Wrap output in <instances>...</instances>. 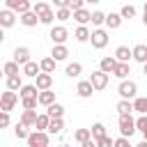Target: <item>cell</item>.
Wrapping results in <instances>:
<instances>
[{
	"label": "cell",
	"mask_w": 147,
	"mask_h": 147,
	"mask_svg": "<svg viewBox=\"0 0 147 147\" xmlns=\"http://www.w3.org/2000/svg\"><path fill=\"white\" fill-rule=\"evenodd\" d=\"M64 74H67L69 78H78V76L83 74V64H80V62H69L67 69H64Z\"/></svg>",
	"instance_id": "30"
},
{
	"label": "cell",
	"mask_w": 147,
	"mask_h": 147,
	"mask_svg": "<svg viewBox=\"0 0 147 147\" xmlns=\"http://www.w3.org/2000/svg\"><path fill=\"white\" fill-rule=\"evenodd\" d=\"M30 55H32V53H30L28 46H16V48H14V60H16L21 67H23L25 62H30Z\"/></svg>",
	"instance_id": "13"
},
{
	"label": "cell",
	"mask_w": 147,
	"mask_h": 147,
	"mask_svg": "<svg viewBox=\"0 0 147 147\" xmlns=\"http://www.w3.org/2000/svg\"><path fill=\"white\" fill-rule=\"evenodd\" d=\"M92 25L94 28H101V25H106V14L103 11H92Z\"/></svg>",
	"instance_id": "37"
},
{
	"label": "cell",
	"mask_w": 147,
	"mask_h": 147,
	"mask_svg": "<svg viewBox=\"0 0 147 147\" xmlns=\"http://www.w3.org/2000/svg\"><path fill=\"white\" fill-rule=\"evenodd\" d=\"M14 23H16V11L9 9V7H5V9L0 11V25L7 30V28H11Z\"/></svg>",
	"instance_id": "11"
},
{
	"label": "cell",
	"mask_w": 147,
	"mask_h": 147,
	"mask_svg": "<svg viewBox=\"0 0 147 147\" xmlns=\"http://www.w3.org/2000/svg\"><path fill=\"white\" fill-rule=\"evenodd\" d=\"M117 57L115 55H108V57H101V62H99V69H103L106 74H113L115 71V67H117Z\"/></svg>",
	"instance_id": "17"
},
{
	"label": "cell",
	"mask_w": 147,
	"mask_h": 147,
	"mask_svg": "<svg viewBox=\"0 0 147 147\" xmlns=\"http://www.w3.org/2000/svg\"><path fill=\"white\" fill-rule=\"evenodd\" d=\"M39 74H41V64H39V62H32V60H30V62L23 64V76H28V78H37Z\"/></svg>",
	"instance_id": "14"
},
{
	"label": "cell",
	"mask_w": 147,
	"mask_h": 147,
	"mask_svg": "<svg viewBox=\"0 0 147 147\" xmlns=\"http://www.w3.org/2000/svg\"><path fill=\"white\" fill-rule=\"evenodd\" d=\"M115 57H117L119 62H131V60H133V48H129V46H117V48H115Z\"/></svg>",
	"instance_id": "16"
},
{
	"label": "cell",
	"mask_w": 147,
	"mask_h": 147,
	"mask_svg": "<svg viewBox=\"0 0 147 147\" xmlns=\"http://www.w3.org/2000/svg\"><path fill=\"white\" fill-rule=\"evenodd\" d=\"M103 136H108V131H106V126H103L101 122H96V124H92V138H94V140H99V138H103Z\"/></svg>",
	"instance_id": "36"
},
{
	"label": "cell",
	"mask_w": 147,
	"mask_h": 147,
	"mask_svg": "<svg viewBox=\"0 0 147 147\" xmlns=\"http://www.w3.org/2000/svg\"><path fill=\"white\" fill-rule=\"evenodd\" d=\"M46 113H48L51 117H62V115H64V106L55 101V103H51V106H46Z\"/></svg>",
	"instance_id": "32"
},
{
	"label": "cell",
	"mask_w": 147,
	"mask_h": 147,
	"mask_svg": "<svg viewBox=\"0 0 147 147\" xmlns=\"http://www.w3.org/2000/svg\"><path fill=\"white\" fill-rule=\"evenodd\" d=\"M133 108H136V113L147 115V96H136L133 99Z\"/></svg>",
	"instance_id": "33"
},
{
	"label": "cell",
	"mask_w": 147,
	"mask_h": 147,
	"mask_svg": "<svg viewBox=\"0 0 147 147\" xmlns=\"http://www.w3.org/2000/svg\"><path fill=\"white\" fill-rule=\"evenodd\" d=\"M37 103H39V96H23L21 99L23 108H37Z\"/></svg>",
	"instance_id": "42"
},
{
	"label": "cell",
	"mask_w": 147,
	"mask_h": 147,
	"mask_svg": "<svg viewBox=\"0 0 147 147\" xmlns=\"http://www.w3.org/2000/svg\"><path fill=\"white\" fill-rule=\"evenodd\" d=\"M117 94H119V99H136L138 96V85L133 83V80H119V85H117Z\"/></svg>",
	"instance_id": "1"
},
{
	"label": "cell",
	"mask_w": 147,
	"mask_h": 147,
	"mask_svg": "<svg viewBox=\"0 0 147 147\" xmlns=\"http://www.w3.org/2000/svg\"><path fill=\"white\" fill-rule=\"evenodd\" d=\"M115 147H131V142H129L126 136H119V138L115 140Z\"/></svg>",
	"instance_id": "46"
},
{
	"label": "cell",
	"mask_w": 147,
	"mask_h": 147,
	"mask_svg": "<svg viewBox=\"0 0 147 147\" xmlns=\"http://www.w3.org/2000/svg\"><path fill=\"white\" fill-rule=\"evenodd\" d=\"M2 71H5V76H14V74H23V67L16 60H9V62H5Z\"/></svg>",
	"instance_id": "27"
},
{
	"label": "cell",
	"mask_w": 147,
	"mask_h": 147,
	"mask_svg": "<svg viewBox=\"0 0 147 147\" xmlns=\"http://www.w3.org/2000/svg\"><path fill=\"white\" fill-rule=\"evenodd\" d=\"M37 110L34 108H23V115H21V122L25 124V126H34L37 124Z\"/></svg>",
	"instance_id": "18"
},
{
	"label": "cell",
	"mask_w": 147,
	"mask_h": 147,
	"mask_svg": "<svg viewBox=\"0 0 147 147\" xmlns=\"http://www.w3.org/2000/svg\"><path fill=\"white\" fill-rule=\"evenodd\" d=\"M48 124H51V115H48V113H41V115L37 117V124H34V126H37L39 131H46Z\"/></svg>",
	"instance_id": "35"
},
{
	"label": "cell",
	"mask_w": 147,
	"mask_h": 147,
	"mask_svg": "<svg viewBox=\"0 0 147 147\" xmlns=\"http://www.w3.org/2000/svg\"><path fill=\"white\" fill-rule=\"evenodd\" d=\"M18 94H21V99L23 96H39V87L37 85H23L18 90Z\"/></svg>",
	"instance_id": "34"
},
{
	"label": "cell",
	"mask_w": 147,
	"mask_h": 147,
	"mask_svg": "<svg viewBox=\"0 0 147 147\" xmlns=\"http://www.w3.org/2000/svg\"><path fill=\"white\" fill-rule=\"evenodd\" d=\"M5 7L14 9L16 14H23V11L32 9V2H30V0H5Z\"/></svg>",
	"instance_id": "10"
},
{
	"label": "cell",
	"mask_w": 147,
	"mask_h": 147,
	"mask_svg": "<svg viewBox=\"0 0 147 147\" xmlns=\"http://www.w3.org/2000/svg\"><path fill=\"white\" fill-rule=\"evenodd\" d=\"M57 16H55V11L53 9H48V11H44L41 16H39V21H41V25H53V21H55Z\"/></svg>",
	"instance_id": "39"
},
{
	"label": "cell",
	"mask_w": 147,
	"mask_h": 147,
	"mask_svg": "<svg viewBox=\"0 0 147 147\" xmlns=\"http://www.w3.org/2000/svg\"><path fill=\"white\" fill-rule=\"evenodd\" d=\"M96 147H115V140L110 136H103V138L96 140Z\"/></svg>",
	"instance_id": "44"
},
{
	"label": "cell",
	"mask_w": 147,
	"mask_h": 147,
	"mask_svg": "<svg viewBox=\"0 0 147 147\" xmlns=\"http://www.w3.org/2000/svg\"><path fill=\"white\" fill-rule=\"evenodd\" d=\"M87 5H96V2H101V0H85Z\"/></svg>",
	"instance_id": "49"
},
{
	"label": "cell",
	"mask_w": 147,
	"mask_h": 147,
	"mask_svg": "<svg viewBox=\"0 0 147 147\" xmlns=\"http://www.w3.org/2000/svg\"><path fill=\"white\" fill-rule=\"evenodd\" d=\"M30 147H46L48 142H51V133L48 131H39V129H34L30 136H28V140H25Z\"/></svg>",
	"instance_id": "2"
},
{
	"label": "cell",
	"mask_w": 147,
	"mask_h": 147,
	"mask_svg": "<svg viewBox=\"0 0 147 147\" xmlns=\"http://www.w3.org/2000/svg\"><path fill=\"white\" fill-rule=\"evenodd\" d=\"M48 37H51L53 44H64V41L69 39V30H67L64 25H53L51 32H48Z\"/></svg>",
	"instance_id": "7"
},
{
	"label": "cell",
	"mask_w": 147,
	"mask_h": 147,
	"mask_svg": "<svg viewBox=\"0 0 147 147\" xmlns=\"http://www.w3.org/2000/svg\"><path fill=\"white\" fill-rule=\"evenodd\" d=\"M5 85H7V90H21L23 87V78H21V74H14V76H7L5 78Z\"/></svg>",
	"instance_id": "24"
},
{
	"label": "cell",
	"mask_w": 147,
	"mask_h": 147,
	"mask_svg": "<svg viewBox=\"0 0 147 147\" xmlns=\"http://www.w3.org/2000/svg\"><path fill=\"white\" fill-rule=\"evenodd\" d=\"M51 55H53L57 62H62V60H67V55H69V48H67L64 44H53V51H51Z\"/></svg>",
	"instance_id": "23"
},
{
	"label": "cell",
	"mask_w": 147,
	"mask_h": 147,
	"mask_svg": "<svg viewBox=\"0 0 147 147\" xmlns=\"http://www.w3.org/2000/svg\"><path fill=\"white\" fill-rule=\"evenodd\" d=\"M14 133H16V138H18V140H28V136H30V131H28V126H25L23 122H18V124H16Z\"/></svg>",
	"instance_id": "38"
},
{
	"label": "cell",
	"mask_w": 147,
	"mask_h": 147,
	"mask_svg": "<svg viewBox=\"0 0 147 147\" xmlns=\"http://www.w3.org/2000/svg\"><path fill=\"white\" fill-rule=\"evenodd\" d=\"M18 21H21L25 28H34L37 23H41V21H39V14H37L34 9H28V11L18 14Z\"/></svg>",
	"instance_id": "8"
},
{
	"label": "cell",
	"mask_w": 147,
	"mask_h": 147,
	"mask_svg": "<svg viewBox=\"0 0 147 147\" xmlns=\"http://www.w3.org/2000/svg\"><path fill=\"white\" fill-rule=\"evenodd\" d=\"M115 110H117L119 115H131L136 108H133V101H131V99H119L117 106H115Z\"/></svg>",
	"instance_id": "20"
},
{
	"label": "cell",
	"mask_w": 147,
	"mask_h": 147,
	"mask_svg": "<svg viewBox=\"0 0 147 147\" xmlns=\"http://www.w3.org/2000/svg\"><path fill=\"white\" fill-rule=\"evenodd\" d=\"M122 21H124V16L122 14H106V28H110V30H117L119 25H122Z\"/></svg>",
	"instance_id": "22"
},
{
	"label": "cell",
	"mask_w": 147,
	"mask_h": 147,
	"mask_svg": "<svg viewBox=\"0 0 147 147\" xmlns=\"http://www.w3.org/2000/svg\"><path fill=\"white\" fill-rule=\"evenodd\" d=\"M142 14H147V2H145V7H142Z\"/></svg>",
	"instance_id": "52"
},
{
	"label": "cell",
	"mask_w": 147,
	"mask_h": 147,
	"mask_svg": "<svg viewBox=\"0 0 147 147\" xmlns=\"http://www.w3.org/2000/svg\"><path fill=\"white\" fill-rule=\"evenodd\" d=\"M32 9H34V11H37V14H39V16H41V14H44V11H48V9H51V5H48V2H46V0H37V2H34V5H32Z\"/></svg>",
	"instance_id": "41"
},
{
	"label": "cell",
	"mask_w": 147,
	"mask_h": 147,
	"mask_svg": "<svg viewBox=\"0 0 147 147\" xmlns=\"http://www.w3.org/2000/svg\"><path fill=\"white\" fill-rule=\"evenodd\" d=\"M119 14H122L124 18H133V16H136V7H133V5H124V7L119 9Z\"/></svg>",
	"instance_id": "43"
},
{
	"label": "cell",
	"mask_w": 147,
	"mask_h": 147,
	"mask_svg": "<svg viewBox=\"0 0 147 147\" xmlns=\"http://www.w3.org/2000/svg\"><path fill=\"white\" fill-rule=\"evenodd\" d=\"M85 5H87L85 0H69V7H71L74 11H76V9H80V7H85Z\"/></svg>",
	"instance_id": "47"
},
{
	"label": "cell",
	"mask_w": 147,
	"mask_h": 147,
	"mask_svg": "<svg viewBox=\"0 0 147 147\" xmlns=\"http://www.w3.org/2000/svg\"><path fill=\"white\" fill-rule=\"evenodd\" d=\"M18 96L21 94H16V90L2 92V96H0V110H14V106L18 103Z\"/></svg>",
	"instance_id": "5"
},
{
	"label": "cell",
	"mask_w": 147,
	"mask_h": 147,
	"mask_svg": "<svg viewBox=\"0 0 147 147\" xmlns=\"http://www.w3.org/2000/svg\"><path fill=\"white\" fill-rule=\"evenodd\" d=\"M94 92H96V90H94V85H92L90 78H87V80H80V83L76 85V94H78L80 99H90Z\"/></svg>",
	"instance_id": "9"
},
{
	"label": "cell",
	"mask_w": 147,
	"mask_h": 147,
	"mask_svg": "<svg viewBox=\"0 0 147 147\" xmlns=\"http://www.w3.org/2000/svg\"><path fill=\"white\" fill-rule=\"evenodd\" d=\"M108 32L103 30V28H94L92 30V37H90V41H92V48H96V51H101V48H106L108 46Z\"/></svg>",
	"instance_id": "3"
},
{
	"label": "cell",
	"mask_w": 147,
	"mask_h": 147,
	"mask_svg": "<svg viewBox=\"0 0 147 147\" xmlns=\"http://www.w3.org/2000/svg\"><path fill=\"white\" fill-rule=\"evenodd\" d=\"M62 129H64V122H62V117H51V124H48V133L51 136H57V133H62Z\"/></svg>",
	"instance_id": "29"
},
{
	"label": "cell",
	"mask_w": 147,
	"mask_h": 147,
	"mask_svg": "<svg viewBox=\"0 0 147 147\" xmlns=\"http://www.w3.org/2000/svg\"><path fill=\"white\" fill-rule=\"evenodd\" d=\"M129 74H131V62H117V67H115L113 76H115V78H119V80H124Z\"/></svg>",
	"instance_id": "19"
},
{
	"label": "cell",
	"mask_w": 147,
	"mask_h": 147,
	"mask_svg": "<svg viewBox=\"0 0 147 147\" xmlns=\"http://www.w3.org/2000/svg\"><path fill=\"white\" fill-rule=\"evenodd\" d=\"M39 64H41V71H48V74H53V71H55V64H57V60H55L53 55H48V57L39 60Z\"/></svg>",
	"instance_id": "31"
},
{
	"label": "cell",
	"mask_w": 147,
	"mask_h": 147,
	"mask_svg": "<svg viewBox=\"0 0 147 147\" xmlns=\"http://www.w3.org/2000/svg\"><path fill=\"white\" fill-rule=\"evenodd\" d=\"M39 103L41 106H51L55 103V92L48 87V90H39Z\"/></svg>",
	"instance_id": "28"
},
{
	"label": "cell",
	"mask_w": 147,
	"mask_h": 147,
	"mask_svg": "<svg viewBox=\"0 0 147 147\" xmlns=\"http://www.w3.org/2000/svg\"><path fill=\"white\" fill-rule=\"evenodd\" d=\"M108 76H110V74H106L103 69L92 71L90 80H92V85H94V90H96V92H101V90H106V87H108Z\"/></svg>",
	"instance_id": "6"
},
{
	"label": "cell",
	"mask_w": 147,
	"mask_h": 147,
	"mask_svg": "<svg viewBox=\"0 0 147 147\" xmlns=\"http://www.w3.org/2000/svg\"><path fill=\"white\" fill-rule=\"evenodd\" d=\"M53 5H55V9L57 7H69V0H53Z\"/></svg>",
	"instance_id": "48"
},
{
	"label": "cell",
	"mask_w": 147,
	"mask_h": 147,
	"mask_svg": "<svg viewBox=\"0 0 147 147\" xmlns=\"http://www.w3.org/2000/svg\"><path fill=\"white\" fill-rule=\"evenodd\" d=\"M136 126H138V131L142 133V138L147 140V115H140V117L136 119Z\"/></svg>",
	"instance_id": "40"
},
{
	"label": "cell",
	"mask_w": 147,
	"mask_h": 147,
	"mask_svg": "<svg viewBox=\"0 0 147 147\" xmlns=\"http://www.w3.org/2000/svg\"><path fill=\"white\" fill-rule=\"evenodd\" d=\"M9 126V110H2L0 113V129H7Z\"/></svg>",
	"instance_id": "45"
},
{
	"label": "cell",
	"mask_w": 147,
	"mask_h": 147,
	"mask_svg": "<svg viewBox=\"0 0 147 147\" xmlns=\"http://www.w3.org/2000/svg\"><path fill=\"white\" fill-rule=\"evenodd\" d=\"M74 21H76L78 25H87V23H92V11L85 9V7H80V9L74 11Z\"/></svg>",
	"instance_id": "12"
},
{
	"label": "cell",
	"mask_w": 147,
	"mask_h": 147,
	"mask_svg": "<svg viewBox=\"0 0 147 147\" xmlns=\"http://www.w3.org/2000/svg\"><path fill=\"white\" fill-rule=\"evenodd\" d=\"M142 23H145V28H147V14H142Z\"/></svg>",
	"instance_id": "51"
},
{
	"label": "cell",
	"mask_w": 147,
	"mask_h": 147,
	"mask_svg": "<svg viewBox=\"0 0 147 147\" xmlns=\"http://www.w3.org/2000/svg\"><path fill=\"white\" fill-rule=\"evenodd\" d=\"M34 85H37L39 90H48V87L53 85V74H48V71H41V74L34 78Z\"/></svg>",
	"instance_id": "15"
},
{
	"label": "cell",
	"mask_w": 147,
	"mask_h": 147,
	"mask_svg": "<svg viewBox=\"0 0 147 147\" xmlns=\"http://www.w3.org/2000/svg\"><path fill=\"white\" fill-rule=\"evenodd\" d=\"M142 74H145V76H147V62H145V64H142Z\"/></svg>",
	"instance_id": "50"
},
{
	"label": "cell",
	"mask_w": 147,
	"mask_h": 147,
	"mask_svg": "<svg viewBox=\"0 0 147 147\" xmlns=\"http://www.w3.org/2000/svg\"><path fill=\"white\" fill-rule=\"evenodd\" d=\"M74 140L78 145H85L87 140H92V129H76L74 131Z\"/></svg>",
	"instance_id": "25"
},
{
	"label": "cell",
	"mask_w": 147,
	"mask_h": 147,
	"mask_svg": "<svg viewBox=\"0 0 147 147\" xmlns=\"http://www.w3.org/2000/svg\"><path fill=\"white\" fill-rule=\"evenodd\" d=\"M133 60L140 62V64L147 62V44H136L133 46Z\"/></svg>",
	"instance_id": "21"
},
{
	"label": "cell",
	"mask_w": 147,
	"mask_h": 147,
	"mask_svg": "<svg viewBox=\"0 0 147 147\" xmlns=\"http://www.w3.org/2000/svg\"><path fill=\"white\" fill-rule=\"evenodd\" d=\"M74 37H76V41L85 44V41H90L92 32H90V28H87V25H78V28H76V32H74Z\"/></svg>",
	"instance_id": "26"
},
{
	"label": "cell",
	"mask_w": 147,
	"mask_h": 147,
	"mask_svg": "<svg viewBox=\"0 0 147 147\" xmlns=\"http://www.w3.org/2000/svg\"><path fill=\"white\" fill-rule=\"evenodd\" d=\"M136 131H138L136 119H133L131 115H119V133H122V136H126V138H131Z\"/></svg>",
	"instance_id": "4"
}]
</instances>
